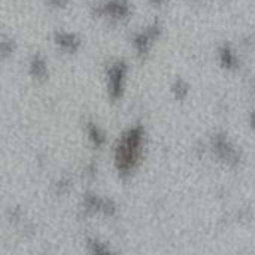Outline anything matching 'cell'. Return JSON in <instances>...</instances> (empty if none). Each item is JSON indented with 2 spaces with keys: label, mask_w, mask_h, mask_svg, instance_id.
<instances>
[{
  "label": "cell",
  "mask_w": 255,
  "mask_h": 255,
  "mask_svg": "<svg viewBox=\"0 0 255 255\" xmlns=\"http://www.w3.org/2000/svg\"><path fill=\"white\" fill-rule=\"evenodd\" d=\"M49 3L54 6H64L67 3V0H49Z\"/></svg>",
  "instance_id": "13"
},
{
  "label": "cell",
  "mask_w": 255,
  "mask_h": 255,
  "mask_svg": "<svg viewBox=\"0 0 255 255\" xmlns=\"http://www.w3.org/2000/svg\"><path fill=\"white\" fill-rule=\"evenodd\" d=\"M88 247H90L91 253H96V254H106V253H109V250L106 247H103L99 241H94V239L88 241Z\"/></svg>",
  "instance_id": "12"
},
{
  "label": "cell",
  "mask_w": 255,
  "mask_h": 255,
  "mask_svg": "<svg viewBox=\"0 0 255 255\" xmlns=\"http://www.w3.org/2000/svg\"><path fill=\"white\" fill-rule=\"evenodd\" d=\"M99 12L108 13L114 18H124L128 15V4L126 0H111Z\"/></svg>",
  "instance_id": "6"
},
{
  "label": "cell",
  "mask_w": 255,
  "mask_h": 255,
  "mask_svg": "<svg viewBox=\"0 0 255 255\" xmlns=\"http://www.w3.org/2000/svg\"><path fill=\"white\" fill-rule=\"evenodd\" d=\"M158 33H160V27H158L157 24H154L152 27H149V28L145 30L143 33H140V34L136 36L134 45H136V49L139 51L140 55H143V54L148 52V49H149L152 40L158 36Z\"/></svg>",
  "instance_id": "5"
},
{
  "label": "cell",
  "mask_w": 255,
  "mask_h": 255,
  "mask_svg": "<svg viewBox=\"0 0 255 255\" xmlns=\"http://www.w3.org/2000/svg\"><path fill=\"white\" fill-rule=\"evenodd\" d=\"M152 3H154V4H157V6H160V4L163 3V0H152Z\"/></svg>",
  "instance_id": "15"
},
{
  "label": "cell",
  "mask_w": 255,
  "mask_h": 255,
  "mask_svg": "<svg viewBox=\"0 0 255 255\" xmlns=\"http://www.w3.org/2000/svg\"><path fill=\"white\" fill-rule=\"evenodd\" d=\"M55 43L67 52H75L79 48V39L70 33H57Z\"/></svg>",
  "instance_id": "7"
},
{
  "label": "cell",
  "mask_w": 255,
  "mask_h": 255,
  "mask_svg": "<svg viewBox=\"0 0 255 255\" xmlns=\"http://www.w3.org/2000/svg\"><path fill=\"white\" fill-rule=\"evenodd\" d=\"M126 64L124 63H117L112 66L108 72V79H109V93L112 99H118L123 94V79L126 75Z\"/></svg>",
  "instance_id": "3"
},
{
  "label": "cell",
  "mask_w": 255,
  "mask_h": 255,
  "mask_svg": "<svg viewBox=\"0 0 255 255\" xmlns=\"http://www.w3.org/2000/svg\"><path fill=\"white\" fill-rule=\"evenodd\" d=\"M88 134H90V139H91V142L96 145V146H102L103 143H105V136H103V133L100 131V128L97 127V126H94V124H88Z\"/></svg>",
  "instance_id": "10"
},
{
  "label": "cell",
  "mask_w": 255,
  "mask_h": 255,
  "mask_svg": "<svg viewBox=\"0 0 255 255\" xmlns=\"http://www.w3.org/2000/svg\"><path fill=\"white\" fill-rule=\"evenodd\" d=\"M142 136H143L142 128L134 127L128 130L123 136L121 142L118 143L117 151H115V164L121 173H128L136 166L139 154H140Z\"/></svg>",
  "instance_id": "1"
},
{
  "label": "cell",
  "mask_w": 255,
  "mask_h": 255,
  "mask_svg": "<svg viewBox=\"0 0 255 255\" xmlns=\"http://www.w3.org/2000/svg\"><path fill=\"white\" fill-rule=\"evenodd\" d=\"M251 126H253V128L255 130V112L251 114Z\"/></svg>",
  "instance_id": "14"
},
{
  "label": "cell",
  "mask_w": 255,
  "mask_h": 255,
  "mask_svg": "<svg viewBox=\"0 0 255 255\" xmlns=\"http://www.w3.org/2000/svg\"><path fill=\"white\" fill-rule=\"evenodd\" d=\"M84 206L88 212H103L106 215H114L115 214V205L108 202V200H103L94 194H87L85 196V200H84Z\"/></svg>",
  "instance_id": "4"
},
{
  "label": "cell",
  "mask_w": 255,
  "mask_h": 255,
  "mask_svg": "<svg viewBox=\"0 0 255 255\" xmlns=\"http://www.w3.org/2000/svg\"><path fill=\"white\" fill-rule=\"evenodd\" d=\"M173 91H175V96L178 99H184L187 94H188V85L184 82V81H176V84L173 85Z\"/></svg>",
  "instance_id": "11"
},
{
  "label": "cell",
  "mask_w": 255,
  "mask_h": 255,
  "mask_svg": "<svg viewBox=\"0 0 255 255\" xmlns=\"http://www.w3.org/2000/svg\"><path fill=\"white\" fill-rule=\"evenodd\" d=\"M215 154L229 166H236L239 163V152L233 148V145L227 140L224 134H217L212 140Z\"/></svg>",
  "instance_id": "2"
},
{
  "label": "cell",
  "mask_w": 255,
  "mask_h": 255,
  "mask_svg": "<svg viewBox=\"0 0 255 255\" xmlns=\"http://www.w3.org/2000/svg\"><path fill=\"white\" fill-rule=\"evenodd\" d=\"M220 57H221V64H223L226 69H229V70L238 69V58H236V55L233 54V51H232L229 46H224V48L221 49Z\"/></svg>",
  "instance_id": "9"
},
{
  "label": "cell",
  "mask_w": 255,
  "mask_h": 255,
  "mask_svg": "<svg viewBox=\"0 0 255 255\" xmlns=\"http://www.w3.org/2000/svg\"><path fill=\"white\" fill-rule=\"evenodd\" d=\"M30 72H31V75L34 76V78H37L39 81H43L45 78H46V64H45V61L39 57V55H36V57H33L31 58V63H30Z\"/></svg>",
  "instance_id": "8"
}]
</instances>
